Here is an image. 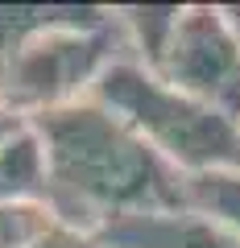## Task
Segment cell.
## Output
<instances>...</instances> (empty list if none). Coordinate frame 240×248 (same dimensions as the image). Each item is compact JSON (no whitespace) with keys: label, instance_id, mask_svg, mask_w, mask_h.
<instances>
[{"label":"cell","instance_id":"6da1fadb","mask_svg":"<svg viewBox=\"0 0 240 248\" xmlns=\"http://www.w3.org/2000/svg\"><path fill=\"white\" fill-rule=\"evenodd\" d=\"M29 124L46 157V203L66 228L96 236L128 215L182 211L187 174L91 95Z\"/></svg>","mask_w":240,"mask_h":248},{"label":"cell","instance_id":"7a4b0ae2","mask_svg":"<svg viewBox=\"0 0 240 248\" xmlns=\"http://www.w3.org/2000/svg\"><path fill=\"white\" fill-rule=\"evenodd\" d=\"M125 54L128 46L116 9L58 4V17L29 33L21 50L0 66V95L21 120H37L87 99L99 75Z\"/></svg>","mask_w":240,"mask_h":248},{"label":"cell","instance_id":"3957f363","mask_svg":"<svg viewBox=\"0 0 240 248\" xmlns=\"http://www.w3.org/2000/svg\"><path fill=\"white\" fill-rule=\"evenodd\" d=\"M91 99L104 104L112 116H120L178 174L240 166V124L224 116L220 108L187 91H174L128 54L99 75Z\"/></svg>","mask_w":240,"mask_h":248},{"label":"cell","instance_id":"277c9868","mask_svg":"<svg viewBox=\"0 0 240 248\" xmlns=\"http://www.w3.org/2000/svg\"><path fill=\"white\" fill-rule=\"evenodd\" d=\"M153 75L240 124V46L220 4H182L174 37Z\"/></svg>","mask_w":240,"mask_h":248},{"label":"cell","instance_id":"5b68a950","mask_svg":"<svg viewBox=\"0 0 240 248\" xmlns=\"http://www.w3.org/2000/svg\"><path fill=\"white\" fill-rule=\"evenodd\" d=\"M99 248H240L232 232L211 223L199 211H161V215H128L96 232Z\"/></svg>","mask_w":240,"mask_h":248},{"label":"cell","instance_id":"8992f818","mask_svg":"<svg viewBox=\"0 0 240 248\" xmlns=\"http://www.w3.org/2000/svg\"><path fill=\"white\" fill-rule=\"evenodd\" d=\"M182 17V4H120L116 21H120V33H125L128 58H137L145 71H153L166 54L174 25Z\"/></svg>","mask_w":240,"mask_h":248},{"label":"cell","instance_id":"52a82bcc","mask_svg":"<svg viewBox=\"0 0 240 248\" xmlns=\"http://www.w3.org/2000/svg\"><path fill=\"white\" fill-rule=\"evenodd\" d=\"M182 207L207 215L224 232L240 240V166L203 170V174L182 178Z\"/></svg>","mask_w":240,"mask_h":248},{"label":"cell","instance_id":"ba28073f","mask_svg":"<svg viewBox=\"0 0 240 248\" xmlns=\"http://www.w3.org/2000/svg\"><path fill=\"white\" fill-rule=\"evenodd\" d=\"M13 199H46V157L33 124L0 145V203Z\"/></svg>","mask_w":240,"mask_h":248},{"label":"cell","instance_id":"9c48e42d","mask_svg":"<svg viewBox=\"0 0 240 248\" xmlns=\"http://www.w3.org/2000/svg\"><path fill=\"white\" fill-rule=\"evenodd\" d=\"M58 215L46 199H13L0 203V248H29L46 236L50 228H58Z\"/></svg>","mask_w":240,"mask_h":248},{"label":"cell","instance_id":"30bf717a","mask_svg":"<svg viewBox=\"0 0 240 248\" xmlns=\"http://www.w3.org/2000/svg\"><path fill=\"white\" fill-rule=\"evenodd\" d=\"M29 248H99V244H96V236H87V232L58 223V228H50L37 244H29Z\"/></svg>","mask_w":240,"mask_h":248},{"label":"cell","instance_id":"8fae6325","mask_svg":"<svg viewBox=\"0 0 240 248\" xmlns=\"http://www.w3.org/2000/svg\"><path fill=\"white\" fill-rule=\"evenodd\" d=\"M25 128H29V120H21V116L13 112L9 104H4V95H0V145H9L13 137L25 133Z\"/></svg>","mask_w":240,"mask_h":248},{"label":"cell","instance_id":"7c38bea8","mask_svg":"<svg viewBox=\"0 0 240 248\" xmlns=\"http://www.w3.org/2000/svg\"><path fill=\"white\" fill-rule=\"evenodd\" d=\"M224 9V21H228V29H232V37H236V46H240V4H220Z\"/></svg>","mask_w":240,"mask_h":248}]
</instances>
